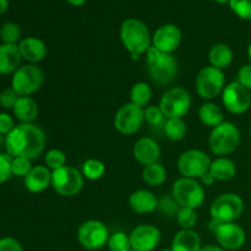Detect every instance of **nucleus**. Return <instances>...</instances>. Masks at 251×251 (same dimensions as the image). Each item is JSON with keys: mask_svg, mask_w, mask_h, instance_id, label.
Segmentation results:
<instances>
[{"mask_svg": "<svg viewBox=\"0 0 251 251\" xmlns=\"http://www.w3.org/2000/svg\"><path fill=\"white\" fill-rule=\"evenodd\" d=\"M46 135L34 124H20L5 136V149L11 157L34 159L43 152Z\"/></svg>", "mask_w": 251, "mask_h": 251, "instance_id": "nucleus-1", "label": "nucleus"}, {"mask_svg": "<svg viewBox=\"0 0 251 251\" xmlns=\"http://www.w3.org/2000/svg\"><path fill=\"white\" fill-rule=\"evenodd\" d=\"M120 39L131 54L132 60H139L140 55L151 48V34L145 22L137 19H126L120 26Z\"/></svg>", "mask_w": 251, "mask_h": 251, "instance_id": "nucleus-2", "label": "nucleus"}, {"mask_svg": "<svg viewBox=\"0 0 251 251\" xmlns=\"http://www.w3.org/2000/svg\"><path fill=\"white\" fill-rule=\"evenodd\" d=\"M244 211V202L237 194H223L212 202L210 208L211 221L208 228L215 234L218 227L225 223L235 222Z\"/></svg>", "mask_w": 251, "mask_h": 251, "instance_id": "nucleus-3", "label": "nucleus"}, {"mask_svg": "<svg viewBox=\"0 0 251 251\" xmlns=\"http://www.w3.org/2000/svg\"><path fill=\"white\" fill-rule=\"evenodd\" d=\"M146 59L150 75L154 82L159 85H168L176 78L178 74V63L173 54L163 53L154 47H151L147 50Z\"/></svg>", "mask_w": 251, "mask_h": 251, "instance_id": "nucleus-4", "label": "nucleus"}, {"mask_svg": "<svg viewBox=\"0 0 251 251\" xmlns=\"http://www.w3.org/2000/svg\"><path fill=\"white\" fill-rule=\"evenodd\" d=\"M240 144V131L233 123L223 122L213 127L210 135L208 145L212 153L217 156H226L238 149Z\"/></svg>", "mask_w": 251, "mask_h": 251, "instance_id": "nucleus-5", "label": "nucleus"}, {"mask_svg": "<svg viewBox=\"0 0 251 251\" xmlns=\"http://www.w3.org/2000/svg\"><path fill=\"white\" fill-rule=\"evenodd\" d=\"M43 80V71L38 66L34 64H26L15 71L11 78V87L20 97H28L42 87Z\"/></svg>", "mask_w": 251, "mask_h": 251, "instance_id": "nucleus-6", "label": "nucleus"}, {"mask_svg": "<svg viewBox=\"0 0 251 251\" xmlns=\"http://www.w3.org/2000/svg\"><path fill=\"white\" fill-rule=\"evenodd\" d=\"M172 195L180 207L196 210L205 201V189L195 179L183 176L173 184Z\"/></svg>", "mask_w": 251, "mask_h": 251, "instance_id": "nucleus-7", "label": "nucleus"}, {"mask_svg": "<svg viewBox=\"0 0 251 251\" xmlns=\"http://www.w3.org/2000/svg\"><path fill=\"white\" fill-rule=\"evenodd\" d=\"M191 107L190 93L183 87H173L167 91L159 100V108L167 119L181 118Z\"/></svg>", "mask_w": 251, "mask_h": 251, "instance_id": "nucleus-8", "label": "nucleus"}, {"mask_svg": "<svg viewBox=\"0 0 251 251\" xmlns=\"http://www.w3.org/2000/svg\"><path fill=\"white\" fill-rule=\"evenodd\" d=\"M51 186L59 195L71 198L82 190L83 178L77 169L65 166L51 172Z\"/></svg>", "mask_w": 251, "mask_h": 251, "instance_id": "nucleus-9", "label": "nucleus"}, {"mask_svg": "<svg viewBox=\"0 0 251 251\" xmlns=\"http://www.w3.org/2000/svg\"><path fill=\"white\" fill-rule=\"evenodd\" d=\"M226 76L221 69L206 66L196 77V91L203 100H213L225 90Z\"/></svg>", "mask_w": 251, "mask_h": 251, "instance_id": "nucleus-10", "label": "nucleus"}, {"mask_svg": "<svg viewBox=\"0 0 251 251\" xmlns=\"http://www.w3.org/2000/svg\"><path fill=\"white\" fill-rule=\"evenodd\" d=\"M109 232L100 221L90 220L83 222L77 230V240L81 247L87 250H100L105 247L109 239Z\"/></svg>", "mask_w": 251, "mask_h": 251, "instance_id": "nucleus-11", "label": "nucleus"}, {"mask_svg": "<svg viewBox=\"0 0 251 251\" xmlns=\"http://www.w3.org/2000/svg\"><path fill=\"white\" fill-rule=\"evenodd\" d=\"M211 158L200 150H189L183 152L178 159V171L185 178H201L210 171Z\"/></svg>", "mask_w": 251, "mask_h": 251, "instance_id": "nucleus-12", "label": "nucleus"}, {"mask_svg": "<svg viewBox=\"0 0 251 251\" xmlns=\"http://www.w3.org/2000/svg\"><path fill=\"white\" fill-rule=\"evenodd\" d=\"M145 122V109L142 107L126 103L115 114L114 126L120 134L132 135L141 129Z\"/></svg>", "mask_w": 251, "mask_h": 251, "instance_id": "nucleus-13", "label": "nucleus"}, {"mask_svg": "<svg viewBox=\"0 0 251 251\" xmlns=\"http://www.w3.org/2000/svg\"><path fill=\"white\" fill-rule=\"evenodd\" d=\"M222 102L226 109L232 114H243L250 108L251 96L249 90L239 82H232L222 92Z\"/></svg>", "mask_w": 251, "mask_h": 251, "instance_id": "nucleus-14", "label": "nucleus"}, {"mask_svg": "<svg viewBox=\"0 0 251 251\" xmlns=\"http://www.w3.org/2000/svg\"><path fill=\"white\" fill-rule=\"evenodd\" d=\"M131 249L135 251H153L161 242V232L152 225H140L129 234Z\"/></svg>", "mask_w": 251, "mask_h": 251, "instance_id": "nucleus-15", "label": "nucleus"}, {"mask_svg": "<svg viewBox=\"0 0 251 251\" xmlns=\"http://www.w3.org/2000/svg\"><path fill=\"white\" fill-rule=\"evenodd\" d=\"M181 34L180 28L176 25L167 24L157 28L152 37V43L153 47L163 53L172 54L179 48L181 43Z\"/></svg>", "mask_w": 251, "mask_h": 251, "instance_id": "nucleus-16", "label": "nucleus"}, {"mask_svg": "<svg viewBox=\"0 0 251 251\" xmlns=\"http://www.w3.org/2000/svg\"><path fill=\"white\" fill-rule=\"evenodd\" d=\"M216 239L220 247L225 250H238L245 244L247 235L239 225L225 223L215 232Z\"/></svg>", "mask_w": 251, "mask_h": 251, "instance_id": "nucleus-17", "label": "nucleus"}, {"mask_svg": "<svg viewBox=\"0 0 251 251\" xmlns=\"http://www.w3.org/2000/svg\"><path fill=\"white\" fill-rule=\"evenodd\" d=\"M135 159L144 166L157 163L161 157V149L159 145L151 137H142L134 145L132 150Z\"/></svg>", "mask_w": 251, "mask_h": 251, "instance_id": "nucleus-18", "label": "nucleus"}, {"mask_svg": "<svg viewBox=\"0 0 251 251\" xmlns=\"http://www.w3.org/2000/svg\"><path fill=\"white\" fill-rule=\"evenodd\" d=\"M19 50L22 59L28 63H39L47 56V47L42 39L37 37H27L20 41Z\"/></svg>", "mask_w": 251, "mask_h": 251, "instance_id": "nucleus-19", "label": "nucleus"}, {"mask_svg": "<svg viewBox=\"0 0 251 251\" xmlns=\"http://www.w3.org/2000/svg\"><path fill=\"white\" fill-rule=\"evenodd\" d=\"M21 59L17 44H0V75L15 74L20 68Z\"/></svg>", "mask_w": 251, "mask_h": 251, "instance_id": "nucleus-20", "label": "nucleus"}, {"mask_svg": "<svg viewBox=\"0 0 251 251\" xmlns=\"http://www.w3.org/2000/svg\"><path fill=\"white\" fill-rule=\"evenodd\" d=\"M49 185H51V173L47 167H34L25 176V186H26V189L29 193H42Z\"/></svg>", "mask_w": 251, "mask_h": 251, "instance_id": "nucleus-21", "label": "nucleus"}, {"mask_svg": "<svg viewBox=\"0 0 251 251\" xmlns=\"http://www.w3.org/2000/svg\"><path fill=\"white\" fill-rule=\"evenodd\" d=\"M129 205L134 212L145 215V213H151L158 207V200L156 196L149 190H136L130 195Z\"/></svg>", "mask_w": 251, "mask_h": 251, "instance_id": "nucleus-22", "label": "nucleus"}, {"mask_svg": "<svg viewBox=\"0 0 251 251\" xmlns=\"http://www.w3.org/2000/svg\"><path fill=\"white\" fill-rule=\"evenodd\" d=\"M201 238L195 230L181 229L172 240L171 249L173 251H200Z\"/></svg>", "mask_w": 251, "mask_h": 251, "instance_id": "nucleus-23", "label": "nucleus"}, {"mask_svg": "<svg viewBox=\"0 0 251 251\" xmlns=\"http://www.w3.org/2000/svg\"><path fill=\"white\" fill-rule=\"evenodd\" d=\"M12 110L21 124H32L38 117V105L31 97H20Z\"/></svg>", "mask_w": 251, "mask_h": 251, "instance_id": "nucleus-24", "label": "nucleus"}, {"mask_svg": "<svg viewBox=\"0 0 251 251\" xmlns=\"http://www.w3.org/2000/svg\"><path fill=\"white\" fill-rule=\"evenodd\" d=\"M210 173L212 174L216 180L227 181L234 178L235 173H237V167L232 159L220 157L211 162Z\"/></svg>", "mask_w": 251, "mask_h": 251, "instance_id": "nucleus-25", "label": "nucleus"}, {"mask_svg": "<svg viewBox=\"0 0 251 251\" xmlns=\"http://www.w3.org/2000/svg\"><path fill=\"white\" fill-rule=\"evenodd\" d=\"M208 60H210L211 66H215V68L223 70V69L228 68V66L230 65V63H232V49H230L229 46H227V44L225 43L215 44V46L210 49Z\"/></svg>", "mask_w": 251, "mask_h": 251, "instance_id": "nucleus-26", "label": "nucleus"}, {"mask_svg": "<svg viewBox=\"0 0 251 251\" xmlns=\"http://www.w3.org/2000/svg\"><path fill=\"white\" fill-rule=\"evenodd\" d=\"M199 118L202 124L210 127H216L225 122L222 109L217 104L211 102L201 105L199 109Z\"/></svg>", "mask_w": 251, "mask_h": 251, "instance_id": "nucleus-27", "label": "nucleus"}, {"mask_svg": "<svg viewBox=\"0 0 251 251\" xmlns=\"http://www.w3.org/2000/svg\"><path fill=\"white\" fill-rule=\"evenodd\" d=\"M142 179L150 186H161L167 179V171L159 163L149 164L142 171Z\"/></svg>", "mask_w": 251, "mask_h": 251, "instance_id": "nucleus-28", "label": "nucleus"}, {"mask_svg": "<svg viewBox=\"0 0 251 251\" xmlns=\"http://www.w3.org/2000/svg\"><path fill=\"white\" fill-rule=\"evenodd\" d=\"M152 97V91L147 83L137 82L132 86L131 92H130V100L131 103L139 105V107H145L150 103Z\"/></svg>", "mask_w": 251, "mask_h": 251, "instance_id": "nucleus-29", "label": "nucleus"}, {"mask_svg": "<svg viewBox=\"0 0 251 251\" xmlns=\"http://www.w3.org/2000/svg\"><path fill=\"white\" fill-rule=\"evenodd\" d=\"M164 132L171 141H180L186 134V124L183 119H167L164 123Z\"/></svg>", "mask_w": 251, "mask_h": 251, "instance_id": "nucleus-30", "label": "nucleus"}, {"mask_svg": "<svg viewBox=\"0 0 251 251\" xmlns=\"http://www.w3.org/2000/svg\"><path fill=\"white\" fill-rule=\"evenodd\" d=\"M104 164L97 159H87L82 164V174L88 180H98L104 176Z\"/></svg>", "mask_w": 251, "mask_h": 251, "instance_id": "nucleus-31", "label": "nucleus"}, {"mask_svg": "<svg viewBox=\"0 0 251 251\" xmlns=\"http://www.w3.org/2000/svg\"><path fill=\"white\" fill-rule=\"evenodd\" d=\"M176 222L181 229H193L198 223V213L194 208L180 207L176 213Z\"/></svg>", "mask_w": 251, "mask_h": 251, "instance_id": "nucleus-32", "label": "nucleus"}, {"mask_svg": "<svg viewBox=\"0 0 251 251\" xmlns=\"http://www.w3.org/2000/svg\"><path fill=\"white\" fill-rule=\"evenodd\" d=\"M1 32V41L5 44H16L17 42L20 43L21 38V28L15 22H6L0 27Z\"/></svg>", "mask_w": 251, "mask_h": 251, "instance_id": "nucleus-33", "label": "nucleus"}, {"mask_svg": "<svg viewBox=\"0 0 251 251\" xmlns=\"http://www.w3.org/2000/svg\"><path fill=\"white\" fill-rule=\"evenodd\" d=\"M107 247L109 251H130L131 244H130V238L123 232H117L112 234L108 239Z\"/></svg>", "mask_w": 251, "mask_h": 251, "instance_id": "nucleus-34", "label": "nucleus"}, {"mask_svg": "<svg viewBox=\"0 0 251 251\" xmlns=\"http://www.w3.org/2000/svg\"><path fill=\"white\" fill-rule=\"evenodd\" d=\"M66 163V157L63 151L60 150L53 149L50 151L47 152L46 154V164L47 168L51 169V171H56L63 167H65Z\"/></svg>", "mask_w": 251, "mask_h": 251, "instance_id": "nucleus-35", "label": "nucleus"}, {"mask_svg": "<svg viewBox=\"0 0 251 251\" xmlns=\"http://www.w3.org/2000/svg\"><path fill=\"white\" fill-rule=\"evenodd\" d=\"M229 6L238 17L251 20V0H229Z\"/></svg>", "mask_w": 251, "mask_h": 251, "instance_id": "nucleus-36", "label": "nucleus"}, {"mask_svg": "<svg viewBox=\"0 0 251 251\" xmlns=\"http://www.w3.org/2000/svg\"><path fill=\"white\" fill-rule=\"evenodd\" d=\"M12 176H26L31 172V159L25 158V157H12Z\"/></svg>", "mask_w": 251, "mask_h": 251, "instance_id": "nucleus-37", "label": "nucleus"}, {"mask_svg": "<svg viewBox=\"0 0 251 251\" xmlns=\"http://www.w3.org/2000/svg\"><path fill=\"white\" fill-rule=\"evenodd\" d=\"M164 114L159 105H150L145 109V120L151 126H159L164 123Z\"/></svg>", "mask_w": 251, "mask_h": 251, "instance_id": "nucleus-38", "label": "nucleus"}, {"mask_svg": "<svg viewBox=\"0 0 251 251\" xmlns=\"http://www.w3.org/2000/svg\"><path fill=\"white\" fill-rule=\"evenodd\" d=\"M11 163L12 157L7 152H0V185L11 178Z\"/></svg>", "mask_w": 251, "mask_h": 251, "instance_id": "nucleus-39", "label": "nucleus"}, {"mask_svg": "<svg viewBox=\"0 0 251 251\" xmlns=\"http://www.w3.org/2000/svg\"><path fill=\"white\" fill-rule=\"evenodd\" d=\"M20 96L17 95L16 91L12 87L5 88L0 92V105L5 109H14L15 104H16L17 100Z\"/></svg>", "mask_w": 251, "mask_h": 251, "instance_id": "nucleus-40", "label": "nucleus"}, {"mask_svg": "<svg viewBox=\"0 0 251 251\" xmlns=\"http://www.w3.org/2000/svg\"><path fill=\"white\" fill-rule=\"evenodd\" d=\"M158 207L159 210L163 213H166L167 216H176L180 206L176 202V199L166 196V198H162L161 200L158 201Z\"/></svg>", "mask_w": 251, "mask_h": 251, "instance_id": "nucleus-41", "label": "nucleus"}, {"mask_svg": "<svg viewBox=\"0 0 251 251\" xmlns=\"http://www.w3.org/2000/svg\"><path fill=\"white\" fill-rule=\"evenodd\" d=\"M237 77V82H239L240 85L244 86L247 90L251 91V64L243 65L242 68L239 69V71H238Z\"/></svg>", "mask_w": 251, "mask_h": 251, "instance_id": "nucleus-42", "label": "nucleus"}, {"mask_svg": "<svg viewBox=\"0 0 251 251\" xmlns=\"http://www.w3.org/2000/svg\"><path fill=\"white\" fill-rule=\"evenodd\" d=\"M14 127L15 123L11 115L7 114V113H0V134L6 136L7 134H10L14 130Z\"/></svg>", "mask_w": 251, "mask_h": 251, "instance_id": "nucleus-43", "label": "nucleus"}, {"mask_svg": "<svg viewBox=\"0 0 251 251\" xmlns=\"http://www.w3.org/2000/svg\"><path fill=\"white\" fill-rule=\"evenodd\" d=\"M0 251H24V249L15 238L4 237L0 239Z\"/></svg>", "mask_w": 251, "mask_h": 251, "instance_id": "nucleus-44", "label": "nucleus"}, {"mask_svg": "<svg viewBox=\"0 0 251 251\" xmlns=\"http://www.w3.org/2000/svg\"><path fill=\"white\" fill-rule=\"evenodd\" d=\"M200 180L203 185H212V184L216 181V179L213 178V176L210 173V171H208V172H206L202 176H201Z\"/></svg>", "mask_w": 251, "mask_h": 251, "instance_id": "nucleus-45", "label": "nucleus"}, {"mask_svg": "<svg viewBox=\"0 0 251 251\" xmlns=\"http://www.w3.org/2000/svg\"><path fill=\"white\" fill-rule=\"evenodd\" d=\"M200 251H225V249H222L220 245H206L201 248Z\"/></svg>", "mask_w": 251, "mask_h": 251, "instance_id": "nucleus-46", "label": "nucleus"}, {"mask_svg": "<svg viewBox=\"0 0 251 251\" xmlns=\"http://www.w3.org/2000/svg\"><path fill=\"white\" fill-rule=\"evenodd\" d=\"M9 7V0H0V15L4 14Z\"/></svg>", "mask_w": 251, "mask_h": 251, "instance_id": "nucleus-47", "label": "nucleus"}, {"mask_svg": "<svg viewBox=\"0 0 251 251\" xmlns=\"http://www.w3.org/2000/svg\"><path fill=\"white\" fill-rule=\"evenodd\" d=\"M66 1L70 5H73V6H82L87 0H66Z\"/></svg>", "mask_w": 251, "mask_h": 251, "instance_id": "nucleus-48", "label": "nucleus"}, {"mask_svg": "<svg viewBox=\"0 0 251 251\" xmlns=\"http://www.w3.org/2000/svg\"><path fill=\"white\" fill-rule=\"evenodd\" d=\"M2 145H5V137H4V135L0 134V149H1Z\"/></svg>", "mask_w": 251, "mask_h": 251, "instance_id": "nucleus-49", "label": "nucleus"}, {"mask_svg": "<svg viewBox=\"0 0 251 251\" xmlns=\"http://www.w3.org/2000/svg\"><path fill=\"white\" fill-rule=\"evenodd\" d=\"M213 1L218 2V4H226V2H229V0H213Z\"/></svg>", "mask_w": 251, "mask_h": 251, "instance_id": "nucleus-50", "label": "nucleus"}, {"mask_svg": "<svg viewBox=\"0 0 251 251\" xmlns=\"http://www.w3.org/2000/svg\"><path fill=\"white\" fill-rule=\"evenodd\" d=\"M248 56H249V59L251 60V44L249 46V48H248Z\"/></svg>", "mask_w": 251, "mask_h": 251, "instance_id": "nucleus-51", "label": "nucleus"}, {"mask_svg": "<svg viewBox=\"0 0 251 251\" xmlns=\"http://www.w3.org/2000/svg\"><path fill=\"white\" fill-rule=\"evenodd\" d=\"M161 251H173L171 249V248H169V249H163V250H161Z\"/></svg>", "mask_w": 251, "mask_h": 251, "instance_id": "nucleus-52", "label": "nucleus"}, {"mask_svg": "<svg viewBox=\"0 0 251 251\" xmlns=\"http://www.w3.org/2000/svg\"><path fill=\"white\" fill-rule=\"evenodd\" d=\"M0 39H1V32H0Z\"/></svg>", "mask_w": 251, "mask_h": 251, "instance_id": "nucleus-53", "label": "nucleus"}, {"mask_svg": "<svg viewBox=\"0 0 251 251\" xmlns=\"http://www.w3.org/2000/svg\"><path fill=\"white\" fill-rule=\"evenodd\" d=\"M250 134H251V126H250Z\"/></svg>", "mask_w": 251, "mask_h": 251, "instance_id": "nucleus-54", "label": "nucleus"}, {"mask_svg": "<svg viewBox=\"0 0 251 251\" xmlns=\"http://www.w3.org/2000/svg\"><path fill=\"white\" fill-rule=\"evenodd\" d=\"M130 251H135V250H130Z\"/></svg>", "mask_w": 251, "mask_h": 251, "instance_id": "nucleus-55", "label": "nucleus"}]
</instances>
